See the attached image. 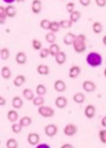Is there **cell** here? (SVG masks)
I'll use <instances>...</instances> for the list:
<instances>
[{"label":"cell","mask_w":106,"mask_h":148,"mask_svg":"<svg viewBox=\"0 0 106 148\" xmlns=\"http://www.w3.org/2000/svg\"><path fill=\"white\" fill-rule=\"evenodd\" d=\"M72 46L76 53H83L84 51H86L87 46H86V37H85V35L84 34L76 35Z\"/></svg>","instance_id":"6da1fadb"},{"label":"cell","mask_w":106,"mask_h":148,"mask_svg":"<svg viewBox=\"0 0 106 148\" xmlns=\"http://www.w3.org/2000/svg\"><path fill=\"white\" fill-rule=\"evenodd\" d=\"M86 62L87 64L91 66V67H98L103 63V59L102 56L98 52H94V51H91L87 54L86 57Z\"/></svg>","instance_id":"7a4b0ae2"},{"label":"cell","mask_w":106,"mask_h":148,"mask_svg":"<svg viewBox=\"0 0 106 148\" xmlns=\"http://www.w3.org/2000/svg\"><path fill=\"white\" fill-rule=\"evenodd\" d=\"M38 114L41 115L43 117H52L54 115V110L50 107H46V106H40L38 107Z\"/></svg>","instance_id":"3957f363"},{"label":"cell","mask_w":106,"mask_h":148,"mask_svg":"<svg viewBox=\"0 0 106 148\" xmlns=\"http://www.w3.org/2000/svg\"><path fill=\"white\" fill-rule=\"evenodd\" d=\"M57 131H58V128H57L56 125L54 124H49L45 127V134L47 136H49V138L54 136L57 133Z\"/></svg>","instance_id":"277c9868"},{"label":"cell","mask_w":106,"mask_h":148,"mask_svg":"<svg viewBox=\"0 0 106 148\" xmlns=\"http://www.w3.org/2000/svg\"><path fill=\"white\" fill-rule=\"evenodd\" d=\"M77 132V127L73 124H68L64 128V133L66 136H73Z\"/></svg>","instance_id":"5b68a950"},{"label":"cell","mask_w":106,"mask_h":148,"mask_svg":"<svg viewBox=\"0 0 106 148\" xmlns=\"http://www.w3.org/2000/svg\"><path fill=\"white\" fill-rule=\"evenodd\" d=\"M82 86H83L84 91L87 92V93H92V92L96 91V85L94 84V82L89 81V80L84 81L83 84H82Z\"/></svg>","instance_id":"8992f818"},{"label":"cell","mask_w":106,"mask_h":148,"mask_svg":"<svg viewBox=\"0 0 106 148\" xmlns=\"http://www.w3.org/2000/svg\"><path fill=\"white\" fill-rule=\"evenodd\" d=\"M96 107L93 106V104H88L85 110H84V113H85V116L87 118H89V119H92L94 116H96Z\"/></svg>","instance_id":"52a82bcc"},{"label":"cell","mask_w":106,"mask_h":148,"mask_svg":"<svg viewBox=\"0 0 106 148\" xmlns=\"http://www.w3.org/2000/svg\"><path fill=\"white\" fill-rule=\"evenodd\" d=\"M39 134L36 133V132H31L28 134V143L30 145H34V146H36L38 143H39Z\"/></svg>","instance_id":"ba28073f"},{"label":"cell","mask_w":106,"mask_h":148,"mask_svg":"<svg viewBox=\"0 0 106 148\" xmlns=\"http://www.w3.org/2000/svg\"><path fill=\"white\" fill-rule=\"evenodd\" d=\"M66 88H67V85L63 80H56L54 82V90L56 92H58V93L65 92Z\"/></svg>","instance_id":"9c48e42d"},{"label":"cell","mask_w":106,"mask_h":148,"mask_svg":"<svg viewBox=\"0 0 106 148\" xmlns=\"http://www.w3.org/2000/svg\"><path fill=\"white\" fill-rule=\"evenodd\" d=\"M67 104H68V100H67V98L64 97V96H58V97L55 99V106H56L58 109L66 108Z\"/></svg>","instance_id":"30bf717a"},{"label":"cell","mask_w":106,"mask_h":148,"mask_svg":"<svg viewBox=\"0 0 106 148\" xmlns=\"http://www.w3.org/2000/svg\"><path fill=\"white\" fill-rule=\"evenodd\" d=\"M32 12L34 14H39L41 12V9H43V4H41V1L40 0H33L32 2Z\"/></svg>","instance_id":"8fae6325"},{"label":"cell","mask_w":106,"mask_h":148,"mask_svg":"<svg viewBox=\"0 0 106 148\" xmlns=\"http://www.w3.org/2000/svg\"><path fill=\"white\" fill-rule=\"evenodd\" d=\"M75 37H76V35H74V34L71 33V32L65 34V36H64V38H63L64 44L67 45V46H70V45H72L73 42H74V40H75Z\"/></svg>","instance_id":"7c38bea8"},{"label":"cell","mask_w":106,"mask_h":148,"mask_svg":"<svg viewBox=\"0 0 106 148\" xmlns=\"http://www.w3.org/2000/svg\"><path fill=\"white\" fill-rule=\"evenodd\" d=\"M36 71H37V73H38V75H40V76H47V75H49V73H50V68H49V66L46 64H40L37 66Z\"/></svg>","instance_id":"4fadbf2b"},{"label":"cell","mask_w":106,"mask_h":148,"mask_svg":"<svg viewBox=\"0 0 106 148\" xmlns=\"http://www.w3.org/2000/svg\"><path fill=\"white\" fill-rule=\"evenodd\" d=\"M80 74H81V68L77 65H74L69 69V78H71V79L77 78Z\"/></svg>","instance_id":"5bb4252c"},{"label":"cell","mask_w":106,"mask_h":148,"mask_svg":"<svg viewBox=\"0 0 106 148\" xmlns=\"http://www.w3.org/2000/svg\"><path fill=\"white\" fill-rule=\"evenodd\" d=\"M15 61H16L17 64H19V65L26 64V53H24V52H22V51L18 52V53L16 54V57H15Z\"/></svg>","instance_id":"9a60e30c"},{"label":"cell","mask_w":106,"mask_h":148,"mask_svg":"<svg viewBox=\"0 0 106 148\" xmlns=\"http://www.w3.org/2000/svg\"><path fill=\"white\" fill-rule=\"evenodd\" d=\"M7 119L13 124V123H16L18 119H19V115L17 113V111L15 110H10L7 112Z\"/></svg>","instance_id":"2e32d148"},{"label":"cell","mask_w":106,"mask_h":148,"mask_svg":"<svg viewBox=\"0 0 106 148\" xmlns=\"http://www.w3.org/2000/svg\"><path fill=\"white\" fill-rule=\"evenodd\" d=\"M22 104H23V101L19 96H15V97L12 99V107H13L15 110L20 109L22 107Z\"/></svg>","instance_id":"e0dca14e"},{"label":"cell","mask_w":106,"mask_h":148,"mask_svg":"<svg viewBox=\"0 0 106 148\" xmlns=\"http://www.w3.org/2000/svg\"><path fill=\"white\" fill-rule=\"evenodd\" d=\"M54 58H55V62H56L58 65H63L64 63L66 62V59H67L66 53H65L64 51H60Z\"/></svg>","instance_id":"ac0fdd59"},{"label":"cell","mask_w":106,"mask_h":148,"mask_svg":"<svg viewBox=\"0 0 106 148\" xmlns=\"http://www.w3.org/2000/svg\"><path fill=\"white\" fill-rule=\"evenodd\" d=\"M22 95H23V97L26 98V100H29V101H32L35 98V95H34L33 91L32 90H30V88H24L22 92Z\"/></svg>","instance_id":"d6986e66"},{"label":"cell","mask_w":106,"mask_h":148,"mask_svg":"<svg viewBox=\"0 0 106 148\" xmlns=\"http://www.w3.org/2000/svg\"><path fill=\"white\" fill-rule=\"evenodd\" d=\"M19 124L22 126V128L29 127V126L32 124V118H31L30 116H22V117L19 119Z\"/></svg>","instance_id":"ffe728a7"},{"label":"cell","mask_w":106,"mask_h":148,"mask_svg":"<svg viewBox=\"0 0 106 148\" xmlns=\"http://www.w3.org/2000/svg\"><path fill=\"white\" fill-rule=\"evenodd\" d=\"M24 82H26V77H24L23 75H18V76L14 79V85L17 86V88H19V86L23 85Z\"/></svg>","instance_id":"44dd1931"},{"label":"cell","mask_w":106,"mask_h":148,"mask_svg":"<svg viewBox=\"0 0 106 148\" xmlns=\"http://www.w3.org/2000/svg\"><path fill=\"white\" fill-rule=\"evenodd\" d=\"M49 51H50V54H51V56L55 57V56H56V54L60 51V45L55 44V43L51 44V45H50V47H49Z\"/></svg>","instance_id":"7402d4cb"},{"label":"cell","mask_w":106,"mask_h":148,"mask_svg":"<svg viewBox=\"0 0 106 148\" xmlns=\"http://www.w3.org/2000/svg\"><path fill=\"white\" fill-rule=\"evenodd\" d=\"M5 13H7V17L13 18V17H15V15H16V9H15V7H13L12 4H9V5L5 8Z\"/></svg>","instance_id":"603a6c76"},{"label":"cell","mask_w":106,"mask_h":148,"mask_svg":"<svg viewBox=\"0 0 106 148\" xmlns=\"http://www.w3.org/2000/svg\"><path fill=\"white\" fill-rule=\"evenodd\" d=\"M11 76H12V71L7 66H2L1 68V77L3 79H10Z\"/></svg>","instance_id":"cb8c5ba5"},{"label":"cell","mask_w":106,"mask_h":148,"mask_svg":"<svg viewBox=\"0 0 106 148\" xmlns=\"http://www.w3.org/2000/svg\"><path fill=\"white\" fill-rule=\"evenodd\" d=\"M45 40H46L47 43H49V44H53V43L55 42V40H56V35H55L54 32L50 31V32H48V33L46 34Z\"/></svg>","instance_id":"d4e9b609"},{"label":"cell","mask_w":106,"mask_h":148,"mask_svg":"<svg viewBox=\"0 0 106 148\" xmlns=\"http://www.w3.org/2000/svg\"><path fill=\"white\" fill-rule=\"evenodd\" d=\"M73 100H74V102H76V103L79 104L83 103L84 101H85V95L83 93H76L73 96Z\"/></svg>","instance_id":"484cf974"},{"label":"cell","mask_w":106,"mask_h":148,"mask_svg":"<svg viewBox=\"0 0 106 148\" xmlns=\"http://www.w3.org/2000/svg\"><path fill=\"white\" fill-rule=\"evenodd\" d=\"M92 31H93V33L100 34L103 31V25L101 24L100 21H96V23H93V25H92Z\"/></svg>","instance_id":"4316f807"},{"label":"cell","mask_w":106,"mask_h":148,"mask_svg":"<svg viewBox=\"0 0 106 148\" xmlns=\"http://www.w3.org/2000/svg\"><path fill=\"white\" fill-rule=\"evenodd\" d=\"M70 18L69 19L72 21V23H76V21H79L80 18H81V12L80 11H73L72 13H70Z\"/></svg>","instance_id":"83f0119b"},{"label":"cell","mask_w":106,"mask_h":148,"mask_svg":"<svg viewBox=\"0 0 106 148\" xmlns=\"http://www.w3.org/2000/svg\"><path fill=\"white\" fill-rule=\"evenodd\" d=\"M32 102H33V104L35 106V107H40V106H43V103H45V99H43V96L37 95L36 97L32 100Z\"/></svg>","instance_id":"f1b7e54d"},{"label":"cell","mask_w":106,"mask_h":148,"mask_svg":"<svg viewBox=\"0 0 106 148\" xmlns=\"http://www.w3.org/2000/svg\"><path fill=\"white\" fill-rule=\"evenodd\" d=\"M60 29V21H51V25H50V31H52V32H58Z\"/></svg>","instance_id":"f546056e"},{"label":"cell","mask_w":106,"mask_h":148,"mask_svg":"<svg viewBox=\"0 0 106 148\" xmlns=\"http://www.w3.org/2000/svg\"><path fill=\"white\" fill-rule=\"evenodd\" d=\"M11 53H10V50L7 49V48H2L1 51H0V57H1V60L2 61H5L7 60L9 58H10Z\"/></svg>","instance_id":"4dcf8cb0"},{"label":"cell","mask_w":106,"mask_h":148,"mask_svg":"<svg viewBox=\"0 0 106 148\" xmlns=\"http://www.w3.org/2000/svg\"><path fill=\"white\" fill-rule=\"evenodd\" d=\"M60 28H63V29H69V28L72 27V21L70 19H63V20H60Z\"/></svg>","instance_id":"1f68e13d"},{"label":"cell","mask_w":106,"mask_h":148,"mask_svg":"<svg viewBox=\"0 0 106 148\" xmlns=\"http://www.w3.org/2000/svg\"><path fill=\"white\" fill-rule=\"evenodd\" d=\"M47 93V88L43 84H38L36 86V94L39 96H43Z\"/></svg>","instance_id":"d6a6232c"},{"label":"cell","mask_w":106,"mask_h":148,"mask_svg":"<svg viewBox=\"0 0 106 148\" xmlns=\"http://www.w3.org/2000/svg\"><path fill=\"white\" fill-rule=\"evenodd\" d=\"M21 130H22V126L19 123H17V121L16 123H13V125H12V131H13V133H15V134L20 133Z\"/></svg>","instance_id":"836d02e7"},{"label":"cell","mask_w":106,"mask_h":148,"mask_svg":"<svg viewBox=\"0 0 106 148\" xmlns=\"http://www.w3.org/2000/svg\"><path fill=\"white\" fill-rule=\"evenodd\" d=\"M32 47H33V49H35V50H41V49H43V44H41L40 40L34 38V40H32Z\"/></svg>","instance_id":"e575fe53"},{"label":"cell","mask_w":106,"mask_h":148,"mask_svg":"<svg viewBox=\"0 0 106 148\" xmlns=\"http://www.w3.org/2000/svg\"><path fill=\"white\" fill-rule=\"evenodd\" d=\"M7 16V13H5V8L0 7V23H1V25L4 24Z\"/></svg>","instance_id":"d590c367"},{"label":"cell","mask_w":106,"mask_h":148,"mask_svg":"<svg viewBox=\"0 0 106 148\" xmlns=\"http://www.w3.org/2000/svg\"><path fill=\"white\" fill-rule=\"evenodd\" d=\"M50 25H51V21L49 19H46V18L40 21V28L43 29V30H49Z\"/></svg>","instance_id":"8d00e7d4"},{"label":"cell","mask_w":106,"mask_h":148,"mask_svg":"<svg viewBox=\"0 0 106 148\" xmlns=\"http://www.w3.org/2000/svg\"><path fill=\"white\" fill-rule=\"evenodd\" d=\"M7 148H17L18 147V143L15 138H9L7 142Z\"/></svg>","instance_id":"74e56055"},{"label":"cell","mask_w":106,"mask_h":148,"mask_svg":"<svg viewBox=\"0 0 106 148\" xmlns=\"http://www.w3.org/2000/svg\"><path fill=\"white\" fill-rule=\"evenodd\" d=\"M99 138H100V141L102 142L103 144H106V129L100 130V132H99Z\"/></svg>","instance_id":"f35d334b"},{"label":"cell","mask_w":106,"mask_h":148,"mask_svg":"<svg viewBox=\"0 0 106 148\" xmlns=\"http://www.w3.org/2000/svg\"><path fill=\"white\" fill-rule=\"evenodd\" d=\"M49 54H50L49 48H43L39 52V57H40V59H46Z\"/></svg>","instance_id":"ab89813d"},{"label":"cell","mask_w":106,"mask_h":148,"mask_svg":"<svg viewBox=\"0 0 106 148\" xmlns=\"http://www.w3.org/2000/svg\"><path fill=\"white\" fill-rule=\"evenodd\" d=\"M74 3L73 2H68V3L66 4V12L67 13H72L73 11H74Z\"/></svg>","instance_id":"60d3db41"},{"label":"cell","mask_w":106,"mask_h":148,"mask_svg":"<svg viewBox=\"0 0 106 148\" xmlns=\"http://www.w3.org/2000/svg\"><path fill=\"white\" fill-rule=\"evenodd\" d=\"M96 4L99 8H105L106 7V0H94Z\"/></svg>","instance_id":"b9f144b4"},{"label":"cell","mask_w":106,"mask_h":148,"mask_svg":"<svg viewBox=\"0 0 106 148\" xmlns=\"http://www.w3.org/2000/svg\"><path fill=\"white\" fill-rule=\"evenodd\" d=\"M81 5H83V7H88L91 2V0H79Z\"/></svg>","instance_id":"7bdbcfd3"},{"label":"cell","mask_w":106,"mask_h":148,"mask_svg":"<svg viewBox=\"0 0 106 148\" xmlns=\"http://www.w3.org/2000/svg\"><path fill=\"white\" fill-rule=\"evenodd\" d=\"M36 147L37 148H50V146L48 144H37Z\"/></svg>","instance_id":"ee69618b"},{"label":"cell","mask_w":106,"mask_h":148,"mask_svg":"<svg viewBox=\"0 0 106 148\" xmlns=\"http://www.w3.org/2000/svg\"><path fill=\"white\" fill-rule=\"evenodd\" d=\"M101 124H102V126L104 127V128H106V115L101 119Z\"/></svg>","instance_id":"f6af8a7d"},{"label":"cell","mask_w":106,"mask_h":148,"mask_svg":"<svg viewBox=\"0 0 106 148\" xmlns=\"http://www.w3.org/2000/svg\"><path fill=\"white\" fill-rule=\"evenodd\" d=\"M5 102H7L5 98L1 96V97H0V104H1V106H4V104H5Z\"/></svg>","instance_id":"bcb514c9"},{"label":"cell","mask_w":106,"mask_h":148,"mask_svg":"<svg viewBox=\"0 0 106 148\" xmlns=\"http://www.w3.org/2000/svg\"><path fill=\"white\" fill-rule=\"evenodd\" d=\"M3 2H5V3L7 4H12L13 2H15V1H17V0H2Z\"/></svg>","instance_id":"7dc6e473"},{"label":"cell","mask_w":106,"mask_h":148,"mask_svg":"<svg viewBox=\"0 0 106 148\" xmlns=\"http://www.w3.org/2000/svg\"><path fill=\"white\" fill-rule=\"evenodd\" d=\"M73 146L72 145H70V144H65V145H63L62 146V148H72Z\"/></svg>","instance_id":"c3c4849f"},{"label":"cell","mask_w":106,"mask_h":148,"mask_svg":"<svg viewBox=\"0 0 106 148\" xmlns=\"http://www.w3.org/2000/svg\"><path fill=\"white\" fill-rule=\"evenodd\" d=\"M102 42H103V44H104V46L106 47V35H104V37H103Z\"/></svg>","instance_id":"681fc988"},{"label":"cell","mask_w":106,"mask_h":148,"mask_svg":"<svg viewBox=\"0 0 106 148\" xmlns=\"http://www.w3.org/2000/svg\"><path fill=\"white\" fill-rule=\"evenodd\" d=\"M26 0H17V2H24Z\"/></svg>","instance_id":"f907efd6"},{"label":"cell","mask_w":106,"mask_h":148,"mask_svg":"<svg viewBox=\"0 0 106 148\" xmlns=\"http://www.w3.org/2000/svg\"><path fill=\"white\" fill-rule=\"evenodd\" d=\"M104 76H105V77H106V68H105V69H104Z\"/></svg>","instance_id":"816d5d0a"},{"label":"cell","mask_w":106,"mask_h":148,"mask_svg":"<svg viewBox=\"0 0 106 148\" xmlns=\"http://www.w3.org/2000/svg\"><path fill=\"white\" fill-rule=\"evenodd\" d=\"M105 63H106V60H105Z\"/></svg>","instance_id":"f5cc1de1"}]
</instances>
